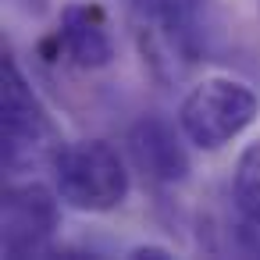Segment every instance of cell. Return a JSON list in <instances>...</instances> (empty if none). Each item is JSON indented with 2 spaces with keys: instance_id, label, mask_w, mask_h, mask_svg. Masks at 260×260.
<instances>
[{
  "instance_id": "obj_1",
  "label": "cell",
  "mask_w": 260,
  "mask_h": 260,
  "mask_svg": "<svg viewBox=\"0 0 260 260\" xmlns=\"http://www.w3.org/2000/svg\"><path fill=\"white\" fill-rule=\"evenodd\" d=\"M61 150H64L61 128L40 104L22 68L8 57L0 68V157H4V171L29 175L40 168H54Z\"/></svg>"
},
{
  "instance_id": "obj_2",
  "label": "cell",
  "mask_w": 260,
  "mask_h": 260,
  "mask_svg": "<svg viewBox=\"0 0 260 260\" xmlns=\"http://www.w3.org/2000/svg\"><path fill=\"white\" fill-rule=\"evenodd\" d=\"M54 189L57 196L82 214H107L128 196V171L118 150L104 139L64 143L54 160Z\"/></svg>"
},
{
  "instance_id": "obj_3",
  "label": "cell",
  "mask_w": 260,
  "mask_h": 260,
  "mask_svg": "<svg viewBox=\"0 0 260 260\" xmlns=\"http://www.w3.org/2000/svg\"><path fill=\"white\" fill-rule=\"evenodd\" d=\"M260 114V96L239 79H203L178 104V128L196 150H221Z\"/></svg>"
},
{
  "instance_id": "obj_4",
  "label": "cell",
  "mask_w": 260,
  "mask_h": 260,
  "mask_svg": "<svg viewBox=\"0 0 260 260\" xmlns=\"http://www.w3.org/2000/svg\"><path fill=\"white\" fill-rule=\"evenodd\" d=\"M61 196L43 182H11L0 200V249L4 256H43L61 228Z\"/></svg>"
},
{
  "instance_id": "obj_5",
  "label": "cell",
  "mask_w": 260,
  "mask_h": 260,
  "mask_svg": "<svg viewBox=\"0 0 260 260\" xmlns=\"http://www.w3.org/2000/svg\"><path fill=\"white\" fill-rule=\"evenodd\" d=\"M128 153L136 160V168L160 185H178L189 178V153H185L178 132L157 114L139 118L128 128Z\"/></svg>"
},
{
  "instance_id": "obj_6",
  "label": "cell",
  "mask_w": 260,
  "mask_h": 260,
  "mask_svg": "<svg viewBox=\"0 0 260 260\" xmlns=\"http://www.w3.org/2000/svg\"><path fill=\"white\" fill-rule=\"evenodd\" d=\"M57 47L68 54L75 68L100 72L114 61V40L107 29V18L93 4H68L61 11V29H57Z\"/></svg>"
},
{
  "instance_id": "obj_7",
  "label": "cell",
  "mask_w": 260,
  "mask_h": 260,
  "mask_svg": "<svg viewBox=\"0 0 260 260\" xmlns=\"http://www.w3.org/2000/svg\"><path fill=\"white\" fill-rule=\"evenodd\" d=\"M210 0H128V11L139 29L157 32H185L200 25Z\"/></svg>"
},
{
  "instance_id": "obj_8",
  "label": "cell",
  "mask_w": 260,
  "mask_h": 260,
  "mask_svg": "<svg viewBox=\"0 0 260 260\" xmlns=\"http://www.w3.org/2000/svg\"><path fill=\"white\" fill-rule=\"evenodd\" d=\"M232 196H235L239 214L246 221L260 224V139L239 153L235 175H232Z\"/></svg>"
},
{
  "instance_id": "obj_9",
  "label": "cell",
  "mask_w": 260,
  "mask_h": 260,
  "mask_svg": "<svg viewBox=\"0 0 260 260\" xmlns=\"http://www.w3.org/2000/svg\"><path fill=\"white\" fill-rule=\"evenodd\" d=\"M168 260L171 256V249H164V246H132L128 249V260Z\"/></svg>"
},
{
  "instance_id": "obj_10",
  "label": "cell",
  "mask_w": 260,
  "mask_h": 260,
  "mask_svg": "<svg viewBox=\"0 0 260 260\" xmlns=\"http://www.w3.org/2000/svg\"><path fill=\"white\" fill-rule=\"evenodd\" d=\"M18 8H22L29 18H47V15H50V0H18Z\"/></svg>"
}]
</instances>
